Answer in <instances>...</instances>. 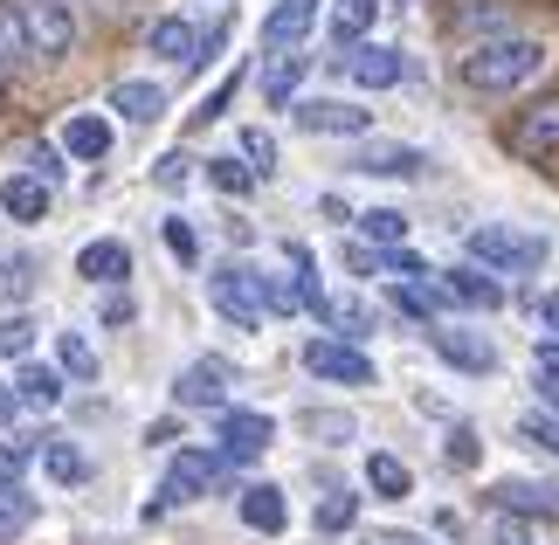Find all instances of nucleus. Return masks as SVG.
<instances>
[{
  "instance_id": "nucleus-44",
  "label": "nucleus",
  "mask_w": 559,
  "mask_h": 545,
  "mask_svg": "<svg viewBox=\"0 0 559 545\" xmlns=\"http://www.w3.org/2000/svg\"><path fill=\"white\" fill-rule=\"evenodd\" d=\"M235 91H242V70H235V76H222V83H214V91L201 97V111H193V125H214V118H222L228 104H235Z\"/></svg>"
},
{
  "instance_id": "nucleus-45",
  "label": "nucleus",
  "mask_w": 559,
  "mask_h": 545,
  "mask_svg": "<svg viewBox=\"0 0 559 545\" xmlns=\"http://www.w3.org/2000/svg\"><path fill=\"white\" fill-rule=\"evenodd\" d=\"M456 28H463V35H484V42H490V35H511L498 8H463V14H456Z\"/></svg>"
},
{
  "instance_id": "nucleus-32",
  "label": "nucleus",
  "mask_w": 559,
  "mask_h": 545,
  "mask_svg": "<svg viewBox=\"0 0 559 545\" xmlns=\"http://www.w3.org/2000/svg\"><path fill=\"white\" fill-rule=\"evenodd\" d=\"M373 14H380V0H332V42H338V56H346L353 42H367Z\"/></svg>"
},
{
  "instance_id": "nucleus-10",
  "label": "nucleus",
  "mask_w": 559,
  "mask_h": 545,
  "mask_svg": "<svg viewBox=\"0 0 559 545\" xmlns=\"http://www.w3.org/2000/svg\"><path fill=\"white\" fill-rule=\"evenodd\" d=\"M228 387H235V366L222 353H201V359H187L180 374H174V407H228Z\"/></svg>"
},
{
  "instance_id": "nucleus-50",
  "label": "nucleus",
  "mask_w": 559,
  "mask_h": 545,
  "mask_svg": "<svg viewBox=\"0 0 559 545\" xmlns=\"http://www.w3.org/2000/svg\"><path fill=\"white\" fill-rule=\"evenodd\" d=\"M477 428H449V463H456V470H477Z\"/></svg>"
},
{
  "instance_id": "nucleus-22",
  "label": "nucleus",
  "mask_w": 559,
  "mask_h": 545,
  "mask_svg": "<svg viewBox=\"0 0 559 545\" xmlns=\"http://www.w3.org/2000/svg\"><path fill=\"white\" fill-rule=\"evenodd\" d=\"M311 76V56H297V49H276L270 62H263V104L270 111H290L297 104V83Z\"/></svg>"
},
{
  "instance_id": "nucleus-19",
  "label": "nucleus",
  "mask_w": 559,
  "mask_h": 545,
  "mask_svg": "<svg viewBox=\"0 0 559 545\" xmlns=\"http://www.w3.org/2000/svg\"><path fill=\"white\" fill-rule=\"evenodd\" d=\"M318 8H325V0H276L263 14V42L270 49H297V42L318 28Z\"/></svg>"
},
{
  "instance_id": "nucleus-54",
  "label": "nucleus",
  "mask_w": 559,
  "mask_h": 545,
  "mask_svg": "<svg viewBox=\"0 0 559 545\" xmlns=\"http://www.w3.org/2000/svg\"><path fill=\"white\" fill-rule=\"evenodd\" d=\"M318 214H325V222H353V208L338 201V193H325V201H318Z\"/></svg>"
},
{
  "instance_id": "nucleus-39",
  "label": "nucleus",
  "mask_w": 559,
  "mask_h": 545,
  "mask_svg": "<svg viewBox=\"0 0 559 545\" xmlns=\"http://www.w3.org/2000/svg\"><path fill=\"white\" fill-rule=\"evenodd\" d=\"M28 345H35V318L28 311H0V366L28 359Z\"/></svg>"
},
{
  "instance_id": "nucleus-48",
  "label": "nucleus",
  "mask_w": 559,
  "mask_h": 545,
  "mask_svg": "<svg viewBox=\"0 0 559 545\" xmlns=\"http://www.w3.org/2000/svg\"><path fill=\"white\" fill-rule=\"evenodd\" d=\"M519 435H525L532 449H552V455H559V422H552V414H525Z\"/></svg>"
},
{
  "instance_id": "nucleus-3",
  "label": "nucleus",
  "mask_w": 559,
  "mask_h": 545,
  "mask_svg": "<svg viewBox=\"0 0 559 545\" xmlns=\"http://www.w3.org/2000/svg\"><path fill=\"white\" fill-rule=\"evenodd\" d=\"M222 449H180L174 463H166V476H159V497L145 505V518H166V511H180V505H201V497L222 484Z\"/></svg>"
},
{
  "instance_id": "nucleus-31",
  "label": "nucleus",
  "mask_w": 559,
  "mask_h": 545,
  "mask_svg": "<svg viewBox=\"0 0 559 545\" xmlns=\"http://www.w3.org/2000/svg\"><path fill=\"white\" fill-rule=\"evenodd\" d=\"M284 263H290V291H297V304H305V311H318V304H325V283H318V256H311V242H284Z\"/></svg>"
},
{
  "instance_id": "nucleus-49",
  "label": "nucleus",
  "mask_w": 559,
  "mask_h": 545,
  "mask_svg": "<svg viewBox=\"0 0 559 545\" xmlns=\"http://www.w3.org/2000/svg\"><path fill=\"white\" fill-rule=\"evenodd\" d=\"M104 332H124V324H132L139 318V304H132V291H111V297H104Z\"/></svg>"
},
{
  "instance_id": "nucleus-24",
  "label": "nucleus",
  "mask_w": 559,
  "mask_h": 545,
  "mask_svg": "<svg viewBox=\"0 0 559 545\" xmlns=\"http://www.w3.org/2000/svg\"><path fill=\"white\" fill-rule=\"evenodd\" d=\"M193 42H201V28H193L187 14H159L153 28H145V49H153L159 62H180V70L193 62Z\"/></svg>"
},
{
  "instance_id": "nucleus-20",
  "label": "nucleus",
  "mask_w": 559,
  "mask_h": 545,
  "mask_svg": "<svg viewBox=\"0 0 559 545\" xmlns=\"http://www.w3.org/2000/svg\"><path fill=\"white\" fill-rule=\"evenodd\" d=\"M235 511H242V525L263 532V538L290 532V505H284V490H276V484H249L242 497H235Z\"/></svg>"
},
{
  "instance_id": "nucleus-1",
  "label": "nucleus",
  "mask_w": 559,
  "mask_h": 545,
  "mask_svg": "<svg viewBox=\"0 0 559 545\" xmlns=\"http://www.w3.org/2000/svg\"><path fill=\"white\" fill-rule=\"evenodd\" d=\"M539 70H546V42H532V35H490V42H469L456 56V83L477 97H511Z\"/></svg>"
},
{
  "instance_id": "nucleus-35",
  "label": "nucleus",
  "mask_w": 559,
  "mask_h": 545,
  "mask_svg": "<svg viewBox=\"0 0 559 545\" xmlns=\"http://www.w3.org/2000/svg\"><path fill=\"white\" fill-rule=\"evenodd\" d=\"M35 518H41V505L28 490H14V497H0V545H21L35 532Z\"/></svg>"
},
{
  "instance_id": "nucleus-55",
  "label": "nucleus",
  "mask_w": 559,
  "mask_h": 545,
  "mask_svg": "<svg viewBox=\"0 0 559 545\" xmlns=\"http://www.w3.org/2000/svg\"><path fill=\"white\" fill-rule=\"evenodd\" d=\"M373 545H428L421 532H373Z\"/></svg>"
},
{
  "instance_id": "nucleus-17",
  "label": "nucleus",
  "mask_w": 559,
  "mask_h": 545,
  "mask_svg": "<svg viewBox=\"0 0 559 545\" xmlns=\"http://www.w3.org/2000/svg\"><path fill=\"white\" fill-rule=\"evenodd\" d=\"M490 505H498V511H519V518H546V525H559V484H525V476H504V484H490Z\"/></svg>"
},
{
  "instance_id": "nucleus-38",
  "label": "nucleus",
  "mask_w": 559,
  "mask_h": 545,
  "mask_svg": "<svg viewBox=\"0 0 559 545\" xmlns=\"http://www.w3.org/2000/svg\"><path fill=\"white\" fill-rule=\"evenodd\" d=\"M207 187L228 193V201H242V193H255V173L235 159V152H222V159H207Z\"/></svg>"
},
{
  "instance_id": "nucleus-7",
  "label": "nucleus",
  "mask_w": 559,
  "mask_h": 545,
  "mask_svg": "<svg viewBox=\"0 0 559 545\" xmlns=\"http://www.w3.org/2000/svg\"><path fill=\"white\" fill-rule=\"evenodd\" d=\"M290 125L311 139H367L373 132V111L367 104H346V97H297L290 104Z\"/></svg>"
},
{
  "instance_id": "nucleus-18",
  "label": "nucleus",
  "mask_w": 559,
  "mask_h": 545,
  "mask_svg": "<svg viewBox=\"0 0 559 545\" xmlns=\"http://www.w3.org/2000/svg\"><path fill=\"white\" fill-rule=\"evenodd\" d=\"M49 193H56V187H41L35 173H21V166H14L8 180H0V214L35 228V222H49Z\"/></svg>"
},
{
  "instance_id": "nucleus-33",
  "label": "nucleus",
  "mask_w": 559,
  "mask_h": 545,
  "mask_svg": "<svg viewBox=\"0 0 559 545\" xmlns=\"http://www.w3.org/2000/svg\"><path fill=\"white\" fill-rule=\"evenodd\" d=\"M35 297V256H0V311H21Z\"/></svg>"
},
{
  "instance_id": "nucleus-47",
  "label": "nucleus",
  "mask_w": 559,
  "mask_h": 545,
  "mask_svg": "<svg viewBox=\"0 0 559 545\" xmlns=\"http://www.w3.org/2000/svg\"><path fill=\"white\" fill-rule=\"evenodd\" d=\"M228 28H235V21L222 14V21H214V28H207L201 42H193V62H187V70H207V62H214V56H222V49H228Z\"/></svg>"
},
{
  "instance_id": "nucleus-43",
  "label": "nucleus",
  "mask_w": 559,
  "mask_h": 545,
  "mask_svg": "<svg viewBox=\"0 0 559 545\" xmlns=\"http://www.w3.org/2000/svg\"><path fill=\"white\" fill-rule=\"evenodd\" d=\"M14 62H28V42H21V14H14V0H0V70H14Z\"/></svg>"
},
{
  "instance_id": "nucleus-46",
  "label": "nucleus",
  "mask_w": 559,
  "mask_h": 545,
  "mask_svg": "<svg viewBox=\"0 0 559 545\" xmlns=\"http://www.w3.org/2000/svg\"><path fill=\"white\" fill-rule=\"evenodd\" d=\"M193 180V159H187V152H166V159L153 166V187H166V193H180Z\"/></svg>"
},
{
  "instance_id": "nucleus-15",
  "label": "nucleus",
  "mask_w": 559,
  "mask_h": 545,
  "mask_svg": "<svg viewBox=\"0 0 559 545\" xmlns=\"http://www.w3.org/2000/svg\"><path fill=\"white\" fill-rule=\"evenodd\" d=\"M436 283H442L449 304H463V311H498V304H504V276H490V270H477V263L442 270Z\"/></svg>"
},
{
  "instance_id": "nucleus-56",
  "label": "nucleus",
  "mask_w": 559,
  "mask_h": 545,
  "mask_svg": "<svg viewBox=\"0 0 559 545\" xmlns=\"http://www.w3.org/2000/svg\"><path fill=\"white\" fill-rule=\"evenodd\" d=\"M380 8H415V0H380Z\"/></svg>"
},
{
  "instance_id": "nucleus-40",
  "label": "nucleus",
  "mask_w": 559,
  "mask_h": 545,
  "mask_svg": "<svg viewBox=\"0 0 559 545\" xmlns=\"http://www.w3.org/2000/svg\"><path fill=\"white\" fill-rule=\"evenodd\" d=\"M159 242H166L174 263H201V235H193L187 214H166V222H159Z\"/></svg>"
},
{
  "instance_id": "nucleus-29",
  "label": "nucleus",
  "mask_w": 559,
  "mask_h": 545,
  "mask_svg": "<svg viewBox=\"0 0 559 545\" xmlns=\"http://www.w3.org/2000/svg\"><path fill=\"white\" fill-rule=\"evenodd\" d=\"M394 311H407L415 324H436L449 311V297H442V283L436 276H421V283H394Z\"/></svg>"
},
{
  "instance_id": "nucleus-26",
  "label": "nucleus",
  "mask_w": 559,
  "mask_h": 545,
  "mask_svg": "<svg viewBox=\"0 0 559 545\" xmlns=\"http://www.w3.org/2000/svg\"><path fill=\"white\" fill-rule=\"evenodd\" d=\"M56 374H62V380H76V387H91V380L104 374L97 345L83 339V332H56Z\"/></svg>"
},
{
  "instance_id": "nucleus-41",
  "label": "nucleus",
  "mask_w": 559,
  "mask_h": 545,
  "mask_svg": "<svg viewBox=\"0 0 559 545\" xmlns=\"http://www.w3.org/2000/svg\"><path fill=\"white\" fill-rule=\"evenodd\" d=\"M255 297H263V318H297L305 304H297V291L284 276H270V270H255Z\"/></svg>"
},
{
  "instance_id": "nucleus-14",
  "label": "nucleus",
  "mask_w": 559,
  "mask_h": 545,
  "mask_svg": "<svg viewBox=\"0 0 559 545\" xmlns=\"http://www.w3.org/2000/svg\"><path fill=\"white\" fill-rule=\"evenodd\" d=\"M56 145H62V159H70V166H97V159H111L118 132H111V118H104V111H70Z\"/></svg>"
},
{
  "instance_id": "nucleus-12",
  "label": "nucleus",
  "mask_w": 559,
  "mask_h": 545,
  "mask_svg": "<svg viewBox=\"0 0 559 545\" xmlns=\"http://www.w3.org/2000/svg\"><path fill=\"white\" fill-rule=\"evenodd\" d=\"M428 345H436V359H449L456 374H498V345L484 332H463V324H428Z\"/></svg>"
},
{
  "instance_id": "nucleus-30",
  "label": "nucleus",
  "mask_w": 559,
  "mask_h": 545,
  "mask_svg": "<svg viewBox=\"0 0 559 545\" xmlns=\"http://www.w3.org/2000/svg\"><path fill=\"white\" fill-rule=\"evenodd\" d=\"M353 525H359V497L353 490H325V497H318V511H311L318 538H346Z\"/></svg>"
},
{
  "instance_id": "nucleus-53",
  "label": "nucleus",
  "mask_w": 559,
  "mask_h": 545,
  "mask_svg": "<svg viewBox=\"0 0 559 545\" xmlns=\"http://www.w3.org/2000/svg\"><path fill=\"white\" fill-rule=\"evenodd\" d=\"M346 270L353 276H373L380 270V249H346Z\"/></svg>"
},
{
  "instance_id": "nucleus-27",
  "label": "nucleus",
  "mask_w": 559,
  "mask_h": 545,
  "mask_svg": "<svg viewBox=\"0 0 559 545\" xmlns=\"http://www.w3.org/2000/svg\"><path fill=\"white\" fill-rule=\"evenodd\" d=\"M62 387H70V380H62V374H56V366H35V359H14V394H21V401H28V414H35V407H56V401H62Z\"/></svg>"
},
{
  "instance_id": "nucleus-13",
  "label": "nucleus",
  "mask_w": 559,
  "mask_h": 545,
  "mask_svg": "<svg viewBox=\"0 0 559 545\" xmlns=\"http://www.w3.org/2000/svg\"><path fill=\"white\" fill-rule=\"evenodd\" d=\"M338 70H346L359 91H394V83L407 76V56L386 49V42H353V49L338 56Z\"/></svg>"
},
{
  "instance_id": "nucleus-52",
  "label": "nucleus",
  "mask_w": 559,
  "mask_h": 545,
  "mask_svg": "<svg viewBox=\"0 0 559 545\" xmlns=\"http://www.w3.org/2000/svg\"><path fill=\"white\" fill-rule=\"evenodd\" d=\"M539 339H559V291L539 297Z\"/></svg>"
},
{
  "instance_id": "nucleus-6",
  "label": "nucleus",
  "mask_w": 559,
  "mask_h": 545,
  "mask_svg": "<svg viewBox=\"0 0 559 545\" xmlns=\"http://www.w3.org/2000/svg\"><path fill=\"white\" fill-rule=\"evenodd\" d=\"M207 304L235 332H263V297H255V263H222L207 276Z\"/></svg>"
},
{
  "instance_id": "nucleus-34",
  "label": "nucleus",
  "mask_w": 559,
  "mask_h": 545,
  "mask_svg": "<svg viewBox=\"0 0 559 545\" xmlns=\"http://www.w3.org/2000/svg\"><path fill=\"white\" fill-rule=\"evenodd\" d=\"M359 222V235H367L373 249H401L407 242V214L401 208H367V214H353Z\"/></svg>"
},
{
  "instance_id": "nucleus-11",
  "label": "nucleus",
  "mask_w": 559,
  "mask_h": 545,
  "mask_svg": "<svg viewBox=\"0 0 559 545\" xmlns=\"http://www.w3.org/2000/svg\"><path fill=\"white\" fill-rule=\"evenodd\" d=\"M346 166L367 173V180H421L428 152L421 145H401V139H359V152H353Z\"/></svg>"
},
{
  "instance_id": "nucleus-42",
  "label": "nucleus",
  "mask_w": 559,
  "mask_h": 545,
  "mask_svg": "<svg viewBox=\"0 0 559 545\" xmlns=\"http://www.w3.org/2000/svg\"><path fill=\"white\" fill-rule=\"evenodd\" d=\"M28 470H35V442H8V449H0V497H14L21 484H28Z\"/></svg>"
},
{
  "instance_id": "nucleus-9",
  "label": "nucleus",
  "mask_w": 559,
  "mask_h": 545,
  "mask_svg": "<svg viewBox=\"0 0 559 545\" xmlns=\"http://www.w3.org/2000/svg\"><path fill=\"white\" fill-rule=\"evenodd\" d=\"M214 422H222V463L228 470H242V463H255V455H263L270 442H276V422L263 407H214Z\"/></svg>"
},
{
  "instance_id": "nucleus-4",
  "label": "nucleus",
  "mask_w": 559,
  "mask_h": 545,
  "mask_svg": "<svg viewBox=\"0 0 559 545\" xmlns=\"http://www.w3.org/2000/svg\"><path fill=\"white\" fill-rule=\"evenodd\" d=\"M14 14H21V42H28V56L35 62H62V56H76V8L70 0H14Z\"/></svg>"
},
{
  "instance_id": "nucleus-51",
  "label": "nucleus",
  "mask_w": 559,
  "mask_h": 545,
  "mask_svg": "<svg viewBox=\"0 0 559 545\" xmlns=\"http://www.w3.org/2000/svg\"><path fill=\"white\" fill-rule=\"evenodd\" d=\"M21 414H28V401L14 394V380H0V428H21Z\"/></svg>"
},
{
  "instance_id": "nucleus-2",
  "label": "nucleus",
  "mask_w": 559,
  "mask_h": 545,
  "mask_svg": "<svg viewBox=\"0 0 559 545\" xmlns=\"http://www.w3.org/2000/svg\"><path fill=\"white\" fill-rule=\"evenodd\" d=\"M463 249H469V263L490 270V276H532V270H546V256H552V242H546L539 228H511V222L469 228Z\"/></svg>"
},
{
  "instance_id": "nucleus-8",
  "label": "nucleus",
  "mask_w": 559,
  "mask_h": 545,
  "mask_svg": "<svg viewBox=\"0 0 559 545\" xmlns=\"http://www.w3.org/2000/svg\"><path fill=\"white\" fill-rule=\"evenodd\" d=\"M305 374L325 387H373V359H367V345L325 332V339H305Z\"/></svg>"
},
{
  "instance_id": "nucleus-37",
  "label": "nucleus",
  "mask_w": 559,
  "mask_h": 545,
  "mask_svg": "<svg viewBox=\"0 0 559 545\" xmlns=\"http://www.w3.org/2000/svg\"><path fill=\"white\" fill-rule=\"evenodd\" d=\"M21 173H35L41 187H62V180H70V159H62V145H49V139H35L28 152H21Z\"/></svg>"
},
{
  "instance_id": "nucleus-25",
  "label": "nucleus",
  "mask_w": 559,
  "mask_h": 545,
  "mask_svg": "<svg viewBox=\"0 0 559 545\" xmlns=\"http://www.w3.org/2000/svg\"><path fill=\"white\" fill-rule=\"evenodd\" d=\"M367 490L380 497V505H401V497H415V470H407L394 449H373L367 455Z\"/></svg>"
},
{
  "instance_id": "nucleus-5",
  "label": "nucleus",
  "mask_w": 559,
  "mask_h": 545,
  "mask_svg": "<svg viewBox=\"0 0 559 545\" xmlns=\"http://www.w3.org/2000/svg\"><path fill=\"white\" fill-rule=\"evenodd\" d=\"M504 152H511V159H525V166L559 159V91L539 97V104H525V111L504 125Z\"/></svg>"
},
{
  "instance_id": "nucleus-23",
  "label": "nucleus",
  "mask_w": 559,
  "mask_h": 545,
  "mask_svg": "<svg viewBox=\"0 0 559 545\" xmlns=\"http://www.w3.org/2000/svg\"><path fill=\"white\" fill-rule=\"evenodd\" d=\"M35 455H41V470H49L56 490L91 484V455H83V442H70V435H49V442H35Z\"/></svg>"
},
{
  "instance_id": "nucleus-21",
  "label": "nucleus",
  "mask_w": 559,
  "mask_h": 545,
  "mask_svg": "<svg viewBox=\"0 0 559 545\" xmlns=\"http://www.w3.org/2000/svg\"><path fill=\"white\" fill-rule=\"evenodd\" d=\"M111 111L124 125H159L166 118V91L153 76H124V83H111Z\"/></svg>"
},
{
  "instance_id": "nucleus-28",
  "label": "nucleus",
  "mask_w": 559,
  "mask_h": 545,
  "mask_svg": "<svg viewBox=\"0 0 559 545\" xmlns=\"http://www.w3.org/2000/svg\"><path fill=\"white\" fill-rule=\"evenodd\" d=\"M297 428H305L311 442H325V449H346L353 435H359V422H353L346 407H305V414H297Z\"/></svg>"
},
{
  "instance_id": "nucleus-36",
  "label": "nucleus",
  "mask_w": 559,
  "mask_h": 545,
  "mask_svg": "<svg viewBox=\"0 0 559 545\" xmlns=\"http://www.w3.org/2000/svg\"><path fill=\"white\" fill-rule=\"evenodd\" d=\"M235 159H242L255 180H270V173H276V139L263 132V125H242V139H235Z\"/></svg>"
},
{
  "instance_id": "nucleus-16",
  "label": "nucleus",
  "mask_w": 559,
  "mask_h": 545,
  "mask_svg": "<svg viewBox=\"0 0 559 545\" xmlns=\"http://www.w3.org/2000/svg\"><path fill=\"white\" fill-rule=\"evenodd\" d=\"M76 276H83V283H97V291H118V283L132 276V249H124L118 235H97V242H83V249H76Z\"/></svg>"
}]
</instances>
